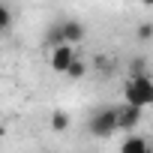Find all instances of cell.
Returning <instances> with one entry per match:
<instances>
[{"label":"cell","mask_w":153,"mask_h":153,"mask_svg":"<svg viewBox=\"0 0 153 153\" xmlns=\"http://www.w3.org/2000/svg\"><path fill=\"white\" fill-rule=\"evenodd\" d=\"M123 96H126V105H135V108L153 105V78H150V75L129 78L123 84Z\"/></svg>","instance_id":"cell-1"},{"label":"cell","mask_w":153,"mask_h":153,"mask_svg":"<svg viewBox=\"0 0 153 153\" xmlns=\"http://www.w3.org/2000/svg\"><path fill=\"white\" fill-rule=\"evenodd\" d=\"M87 132L96 135V138H111V135L117 132V108H111V105L99 108V111L87 120Z\"/></svg>","instance_id":"cell-2"},{"label":"cell","mask_w":153,"mask_h":153,"mask_svg":"<svg viewBox=\"0 0 153 153\" xmlns=\"http://www.w3.org/2000/svg\"><path fill=\"white\" fill-rule=\"evenodd\" d=\"M75 60H78V54H75V48H72V45H63V48H57V51H51V54H48L51 69H54V72H63V75L72 69V63H75Z\"/></svg>","instance_id":"cell-3"},{"label":"cell","mask_w":153,"mask_h":153,"mask_svg":"<svg viewBox=\"0 0 153 153\" xmlns=\"http://www.w3.org/2000/svg\"><path fill=\"white\" fill-rule=\"evenodd\" d=\"M141 114H144V108H135V105H117V129H135L138 123H141Z\"/></svg>","instance_id":"cell-4"},{"label":"cell","mask_w":153,"mask_h":153,"mask_svg":"<svg viewBox=\"0 0 153 153\" xmlns=\"http://www.w3.org/2000/svg\"><path fill=\"white\" fill-rule=\"evenodd\" d=\"M42 45H45V51H48V54L66 45V36H63V21H60V24H51V27L45 30V36H42Z\"/></svg>","instance_id":"cell-5"},{"label":"cell","mask_w":153,"mask_h":153,"mask_svg":"<svg viewBox=\"0 0 153 153\" xmlns=\"http://www.w3.org/2000/svg\"><path fill=\"white\" fill-rule=\"evenodd\" d=\"M120 153H153V144L144 135H126L120 141Z\"/></svg>","instance_id":"cell-6"},{"label":"cell","mask_w":153,"mask_h":153,"mask_svg":"<svg viewBox=\"0 0 153 153\" xmlns=\"http://www.w3.org/2000/svg\"><path fill=\"white\" fill-rule=\"evenodd\" d=\"M63 36H66V45L78 48L84 42V24L81 21H63Z\"/></svg>","instance_id":"cell-7"},{"label":"cell","mask_w":153,"mask_h":153,"mask_svg":"<svg viewBox=\"0 0 153 153\" xmlns=\"http://www.w3.org/2000/svg\"><path fill=\"white\" fill-rule=\"evenodd\" d=\"M9 27H12V9L9 3L0 0V33H9Z\"/></svg>","instance_id":"cell-8"},{"label":"cell","mask_w":153,"mask_h":153,"mask_svg":"<svg viewBox=\"0 0 153 153\" xmlns=\"http://www.w3.org/2000/svg\"><path fill=\"white\" fill-rule=\"evenodd\" d=\"M138 75H150V72H147V60H144V57H135V60L129 63V78H138Z\"/></svg>","instance_id":"cell-9"},{"label":"cell","mask_w":153,"mask_h":153,"mask_svg":"<svg viewBox=\"0 0 153 153\" xmlns=\"http://www.w3.org/2000/svg\"><path fill=\"white\" fill-rule=\"evenodd\" d=\"M66 126H69V117H66V111H54V114H51V129H54V132H63Z\"/></svg>","instance_id":"cell-10"},{"label":"cell","mask_w":153,"mask_h":153,"mask_svg":"<svg viewBox=\"0 0 153 153\" xmlns=\"http://www.w3.org/2000/svg\"><path fill=\"white\" fill-rule=\"evenodd\" d=\"M135 39L138 42H150L153 39V24H138L135 27Z\"/></svg>","instance_id":"cell-11"},{"label":"cell","mask_w":153,"mask_h":153,"mask_svg":"<svg viewBox=\"0 0 153 153\" xmlns=\"http://www.w3.org/2000/svg\"><path fill=\"white\" fill-rule=\"evenodd\" d=\"M84 72H87V66H84L81 60H75V63H72V69H69L66 75H69V78H75V81H78V78H84Z\"/></svg>","instance_id":"cell-12"}]
</instances>
